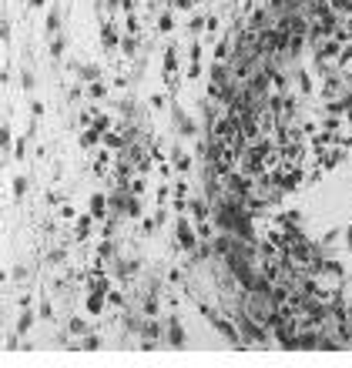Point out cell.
I'll use <instances>...</instances> for the list:
<instances>
[{
  "instance_id": "obj_43",
  "label": "cell",
  "mask_w": 352,
  "mask_h": 368,
  "mask_svg": "<svg viewBox=\"0 0 352 368\" xmlns=\"http://www.w3.org/2000/svg\"><path fill=\"white\" fill-rule=\"evenodd\" d=\"M64 201H67V198L61 195L57 188H51V191H47V195H44V205H51V208H61V205H64Z\"/></svg>"
},
{
  "instance_id": "obj_34",
  "label": "cell",
  "mask_w": 352,
  "mask_h": 368,
  "mask_svg": "<svg viewBox=\"0 0 352 368\" xmlns=\"http://www.w3.org/2000/svg\"><path fill=\"white\" fill-rule=\"evenodd\" d=\"M158 228H161V225H158V218H154V215H144L141 221H138V231H141V238H151Z\"/></svg>"
},
{
  "instance_id": "obj_36",
  "label": "cell",
  "mask_w": 352,
  "mask_h": 368,
  "mask_svg": "<svg viewBox=\"0 0 352 368\" xmlns=\"http://www.w3.org/2000/svg\"><path fill=\"white\" fill-rule=\"evenodd\" d=\"M81 98H88V91H84V81H77V84H71V87H67V94H64L67 104H77Z\"/></svg>"
},
{
  "instance_id": "obj_15",
  "label": "cell",
  "mask_w": 352,
  "mask_h": 368,
  "mask_svg": "<svg viewBox=\"0 0 352 368\" xmlns=\"http://www.w3.org/2000/svg\"><path fill=\"white\" fill-rule=\"evenodd\" d=\"M41 322V312H37V305L34 308H21V318L14 322V332L17 335H31V328Z\"/></svg>"
},
{
  "instance_id": "obj_26",
  "label": "cell",
  "mask_w": 352,
  "mask_h": 368,
  "mask_svg": "<svg viewBox=\"0 0 352 368\" xmlns=\"http://www.w3.org/2000/svg\"><path fill=\"white\" fill-rule=\"evenodd\" d=\"M27 191H31V178H27V174H14V181H11L14 201H24V198H27Z\"/></svg>"
},
{
  "instance_id": "obj_35",
  "label": "cell",
  "mask_w": 352,
  "mask_h": 368,
  "mask_svg": "<svg viewBox=\"0 0 352 368\" xmlns=\"http://www.w3.org/2000/svg\"><path fill=\"white\" fill-rule=\"evenodd\" d=\"M34 87H37V74H34L31 64H24V71H21V91H27V94H31Z\"/></svg>"
},
{
  "instance_id": "obj_25",
  "label": "cell",
  "mask_w": 352,
  "mask_h": 368,
  "mask_svg": "<svg viewBox=\"0 0 352 368\" xmlns=\"http://www.w3.org/2000/svg\"><path fill=\"white\" fill-rule=\"evenodd\" d=\"M11 278H14V285H27L31 282V268L27 265H14V268L4 271V285L11 282Z\"/></svg>"
},
{
  "instance_id": "obj_28",
  "label": "cell",
  "mask_w": 352,
  "mask_h": 368,
  "mask_svg": "<svg viewBox=\"0 0 352 368\" xmlns=\"http://www.w3.org/2000/svg\"><path fill=\"white\" fill-rule=\"evenodd\" d=\"M84 91H88V101L94 104V101H104L111 94V84H104V81H91V84H84Z\"/></svg>"
},
{
  "instance_id": "obj_46",
  "label": "cell",
  "mask_w": 352,
  "mask_h": 368,
  "mask_svg": "<svg viewBox=\"0 0 352 368\" xmlns=\"http://www.w3.org/2000/svg\"><path fill=\"white\" fill-rule=\"evenodd\" d=\"M47 114V104L44 101H31V121H41Z\"/></svg>"
},
{
  "instance_id": "obj_49",
  "label": "cell",
  "mask_w": 352,
  "mask_h": 368,
  "mask_svg": "<svg viewBox=\"0 0 352 368\" xmlns=\"http://www.w3.org/2000/svg\"><path fill=\"white\" fill-rule=\"evenodd\" d=\"M138 7H141V0H121V17H128V14H138Z\"/></svg>"
},
{
  "instance_id": "obj_55",
  "label": "cell",
  "mask_w": 352,
  "mask_h": 368,
  "mask_svg": "<svg viewBox=\"0 0 352 368\" xmlns=\"http://www.w3.org/2000/svg\"><path fill=\"white\" fill-rule=\"evenodd\" d=\"M34 158H37V161H44V158H47V148H44V144H37V151H34Z\"/></svg>"
},
{
  "instance_id": "obj_39",
  "label": "cell",
  "mask_w": 352,
  "mask_h": 368,
  "mask_svg": "<svg viewBox=\"0 0 352 368\" xmlns=\"http://www.w3.org/2000/svg\"><path fill=\"white\" fill-rule=\"evenodd\" d=\"M37 312H41V322H54V305H51V298H41V302H37Z\"/></svg>"
},
{
  "instance_id": "obj_1",
  "label": "cell",
  "mask_w": 352,
  "mask_h": 368,
  "mask_svg": "<svg viewBox=\"0 0 352 368\" xmlns=\"http://www.w3.org/2000/svg\"><path fill=\"white\" fill-rule=\"evenodd\" d=\"M111 275H114V282L134 285L144 275V258L141 255H128V251H121L118 258L111 261Z\"/></svg>"
},
{
  "instance_id": "obj_54",
  "label": "cell",
  "mask_w": 352,
  "mask_h": 368,
  "mask_svg": "<svg viewBox=\"0 0 352 368\" xmlns=\"http://www.w3.org/2000/svg\"><path fill=\"white\" fill-rule=\"evenodd\" d=\"M27 7H31V11H44L47 0H27Z\"/></svg>"
},
{
  "instance_id": "obj_3",
  "label": "cell",
  "mask_w": 352,
  "mask_h": 368,
  "mask_svg": "<svg viewBox=\"0 0 352 368\" xmlns=\"http://www.w3.org/2000/svg\"><path fill=\"white\" fill-rule=\"evenodd\" d=\"M171 231H175V241L181 245V251H191L201 241L198 225H195V218H191V215H175V221H171Z\"/></svg>"
},
{
  "instance_id": "obj_9",
  "label": "cell",
  "mask_w": 352,
  "mask_h": 368,
  "mask_svg": "<svg viewBox=\"0 0 352 368\" xmlns=\"http://www.w3.org/2000/svg\"><path fill=\"white\" fill-rule=\"evenodd\" d=\"M108 292H98V288H88V295H84V312L94 315V318H101V315L108 312Z\"/></svg>"
},
{
  "instance_id": "obj_29",
  "label": "cell",
  "mask_w": 352,
  "mask_h": 368,
  "mask_svg": "<svg viewBox=\"0 0 352 368\" xmlns=\"http://www.w3.org/2000/svg\"><path fill=\"white\" fill-rule=\"evenodd\" d=\"M14 134H11V121H4L0 124V151H4V158H11V151H14Z\"/></svg>"
},
{
  "instance_id": "obj_44",
  "label": "cell",
  "mask_w": 352,
  "mask_h": 368,
  "mask_svg": "<svg viewBox=\"0 0 352 368\" xmlns=\"http://www.w3.org/2000/svg\"><path fill=\"white\" fill-rule=\"evenodd\" d=\"M201 37H191V44H188V61H201Z\"/></svg>"
},
{
  "instance_id": "obj_20",
  "label": "cell",
  "mask_w": 352,
  "mask_h": 368,
  "mask_svg": "<svg viewBox=\"0 0 352 368\" xmlns=\"http://www.w3.org/2000/svg\"><path fill=\"white\" fill-rule=\"evenodd\" d=\"M67 31H61V34H51L47 37V54H51V61H64V54H67Z\"/></svg>"
},
{
  "instance_id": "obj_4",
  "label": "cell",
  "mask_w": 352,
  "mask_h": 368,
  "mask_svg": "<svg viewBox=\"0 0 352 368\" xmlns=\"http://www.w3.org/2000/svg\"><path fill=\"white\" fill-rule=\"evenodd\" d=\"M98 225H101V221L91 215V211H88V215H77V221L71 225V241H74V245H84V241H91L94 235H98Z\"/></svg>"
},
{
  "instance_id": "obj_11",
  "label": "cell",
  "mask_w": 352,
  "mask_h": 368,
  "mask_svg": "<svg viewBox=\"0 0 352 368\" xmlns=\"http://www.w3.org/2000/svg\"><path fill=\"white\" fill-rule=\"evenodd\" d=\"M181 67V57H178V41L168 37L165 41V54H161V74H178Z\"/></svg>"
},
{
  "instance_id": "obj_33",
  "label": "cell",
  "mask_w": 352,
  "mask_h": 368,
  "mask_svg": "<svg viewBox=\"0 0 352 368\" xmlns=\"http://www.w3.org/2000/svg\"><path fill=\"white\" fill-rule=\"evenodd\" d=\"M171 195H175V184L161 181L158 184V191H154V205H171Z\"/></svg>"
},
{
  "instance_id": "obj_50",
  "label": "cell",
  "mask_w": 352,
  "mask_h": 368,
  "mask_svg": "<svg viewBox=\"0 0 352 368\" xmlns=\"http://www.w3.org/2000/svg\"><path fill=\"white\" fill-rule=\"evenodd\" d=\"M171 211L175 215H188V198H171Z\"/></svg>"
},
{
  "instance_id": "obj_2",
  "label": "cell",
  "mask_w": 352,
  "mask_h": 368,
  "mask_svg": "<svg viewBox=\"0 0 352 368\" xmlns=\"http://www.w3.org/2000/svg\"><path fill=\"white\" fill-rule=\"evenodd\" d=\"M168 118H171L175 134H178V138H185V141H195V138H201V134H205V124L198 128V121L191 118V114H188L178 101H171V104H168Z\"/></svg>"
},
{
  "instance_id": "obj_10",
  "label": "cell",
  "mask_w": 352,
  "mask_h": 368,
  "mask_svg": "<svg viewBox=\"0 0 352 368\" xmlns=\"http://www.w3.org/2000/svg\"><path fill=\"white\" fill-rule=\"evenodd\" d=\"M114 111H118V118L121 121H141V104L131 98V94H124V98H118V104H114Z\"/></svg>"
},
{
  "instance_id": "obj_8",
  "label": "cell",
  "mask_w": 352,
  "mask_h": 368,
  "mask_svg": "<svg viewBox=\"0 0 352 368\" xmlns=\"http://www.w3.org/2000/svg\"><path fill=\"white\" fill-rule=\"evenodd\" d=\"M168 161L175 164V171H178V174H191V171H195V154H188L178 141L171 144V151H168Z\"/></svg>"
},
{
  "instance_id": "obj_19",
  "label": "cell",
  "mask_w": 352,
  "mask_h": 368,
  "mask_svg": "<svg viewBox=\"0 0 352 368\" xmlns=\"http://www.w3.org/2000/svg\"><path fill=\"white\" fill-rule=\"evenodd\" d=\"M94 251H98L104 261H114L124 248H121V238H98L94 241Z\"/></svg>"
},
{
  "instance_id": "obj_27",
  "label": "cell",
  "mask_w": 352,
  "mask_h": 368,
  "mask_svg": "<svg viewBox=\"0 0 352 368\" xmlns=\"http://www.w3.org/2000/svg\"><path fill=\"white\" fill-rule=\"evenodd\" d=\"M108 305H111V308H118V312H124V308H131V295L124 292V288H111V292H108Z\"/></svg>"
},
{
  "instance_id": "obj_30",
  "label": "cell",
  "mask_w": 352,
  "mask_h": 368,
  "mask_svg": "<svg viewBox=\"0 0 352 368\" xmlns=\"http://www.w3.org/2000/svg\"><path fill=\"white\" fill-rule=\"evenodd\" d=\"M94 128L98 131H111V128H118V118L111 114V111H94Z\"/></svg>"
},
{
  "instance_id": "obj_40",
  "label": "cell",
  "mask_w": 352,
  "mask_h": 368,
  "mask_svg": "<svg viewBox=\"0 0 352 368\" xmlns=\"http://www.w3.org/2000/svg\"><path fill=\"white\" fill-rule=\"evenodd\" d=\"M128 188H131V195H141V198L148 195V181H144V174H134Z\"/></svg>"
},
{
  "instance_id": "obj_48",
  "label": "cell",
  "mask_w": 352,
  "mask_h": 368,
  "mask_svg": "<svg viewBox=\"0 0 352 368\" xmlns=\"http://www.w3.org/2000/svg\"><path fill=\"white\" fill-rule=\"evenodd\" d=\"M148 108L165 111V108H168V98H165V94H151V98H148Z\"/></svg>"
},
{
  "instance_id": "obj_38",
  "label": "cell",
  "mask_w": 352,
  "mask_h": 368,
  "mask_svg": "<svg viewBox=\"0 0 352 368\" xmlns=\"http://www.w3.org/2000/svg\"><path fill=\"white\" fill-rule=\"evenodd\" d=\"M101 348V335L98 332H88V335L81 338V352H98Z\"/></svg>"
},
{
  "instance_id": "obj_31",
  "label": "cell",
  "mask_w": 352,
  "mask_h": 368,
  "mask_svg": "<svg viewBox=\"0 0 352 368\" xmlns=\"http://www.w3.org/2000/svg\"><path fill=\"white\" fill-rule=\"evenodd\" d=\"M121 31L124 34H138V37H144V24H141V17L138 14H128V17H121Z\"/></svg>"
},
{
  "instance_id": "obj_23",
  "label": "cell",
  "mask_w": 352,
  "mask_h": 368,
  "mask_svg": "<svg viewBox=\"0 0 352 368\" xmlns=\"http://www.w3.org/2000/svg\"><path fill=\"white\" fill-rule=\"evenodd\" d=\"M64 328H67V335L71 338H84L88 332H94V328L88 325V318H81V315H71V318L64 322Z\"/></svg>"
},
{
  "instance_id": "obj_17",
  "label": "cell",
  "mask_w": 352,
  "mask_h": 368,
  "mask_svg": "<svg viewBox=\"0 0 352 368\" xmlns=\"http://www.w3.org/2000/svg\"><path fill=\"white\" fill-rule=\"evenodd\" d=\"M342 161H346V148H342V144H332V148H326V151L319 154V164L326 171H336Z\"/></svg>"
},
{
  "instance_id": "obj_56",
  "label": "cell",
  "mask_w": 352,
  "mask_h": 368,
  "mask_svg": "<svg viewBox=\"0 0 352 368\" xmlns=\"http://www.w3.org/2000/svg\"><path fill=\"white\" fill-rule=\"evenodd\" d=\"M346 124H349V128H352V108L346 111Z\"/></svg>"
},
{
  "instance_id": "obj_53",
  "label": "cell",
  "mask_w": 352,
  "mask_h": 368,
  "mask_svg": "<svg viewBox=\"0 0 352 368\" xmlns=\"http://www.w3.org/2000/svg\"><path fill=\"white\" fill-rule=\"evenodd\" d=\"M17 308H34V295H21V298H17Z\"/></svg>"
},
{
  "instance_id": "obj_16",
  "label": "cell",
  "mask_w": 352,
  "mask_h": 368,
  "mask_svg": "<svg viewBox=\"0 0 352 368\" xmlns=\"http://www.w3.org/2000/svg\"><path fill=\"white\" fill-rule=\"evenodd\" d=\"M88 211L94 218H98V221H104V218L111 215V201H108V191H94V195L88 198Z\"/></svg>"
},
{
  "instance_id": "obj_52",
  "label": "cell",
  "mask_w": 352,
  "mask_h": 368,
  "mask_svg": "<svg viewBox=\"0 0 352 368\" xmlns=\"http://www.w3.org/2000/svg\"><path fill=\"white\" fill-rule=\"evenodd\" d=\"M336 144H342L346 151H352V131L349 134H336Z\"/></svg>"
},
{
  "instance_id": "obj_45",
  "label": "cell",
  "mask_w": 352,
  "mask_h": 368,
  "mask_svg": "<svg viewBox=\"0 0 352 368\" xmlns=\"http://www.w3.org/2000/svg\"><path fill=\"white\" fill-rule=\"evenodd\" d=\"M61 221H67V225H74V221H77V211H74V205H71V201H64V205H61Z\"/></svg>"
},
{
  "instance_id": "obj_42",
  "label": "cell",
  "mask_w": 352,
  "mask_h": 368,
  "mask_svg": "<svg viewBox=\"0 0 352 368\" xmlns=\"http://www.w3.org/2000/svg\"><path fill=\"white\" fill-rule=\"evenodd\" d=\"M11 37H14V27H11V21L4 17V21H0V44H4V47H11Z\"/></svg>"
},
{
  "instance_id": "obj_12",
  "label": "cell",
  "mask_w": 352,
  "mask_h": 368,
  "mask_svg": "<svg viewBox=\"0 0 352 368\" xmlns=\"http://www.w3.org/2000/svg\"><path fill=\"white\" fill-rule=\"evenodd\" d=\"M61 31H64V7H61V4H51V7H47V17H44V37L61 34Z\"/></svg>"
},
{
  "instance_id": "obj_21",
  "label": "cell",
  "mask_w": 352,
  "mask_h": 368,
  "mask_svg": "<svg viewBox=\"0 0 352 368\" xmlns=\"http://www.w3.org/2000/svg\"><path fill=\"white\" fill-rule=\"evenodd\" d=\"M154 27H158V34H165V37H171L178 27V11L175 7H165V11L158 14V21H154Z\"/></svg>"
},
{
  "instance_id": "obj_51",
  "label": "cell",
  "mask_w": 352,
  "mask_h": 368,
  "mask_svg": "<svg viewBox=\"0 0 352 368\" xmlns=\"http://www.w3.org/2000/svg\"><path fill=\"white\" fill-rule=\"evenodd\" d=\"M14 158H17V161H24V158H27V138H21V141L14 144Z\"/></svg>"
},
{
  "instance_id": "obj_5",
  "label": "cell",
  "mask_w": 352,
  "mask_h": 368,
  "mask_svg": "<svg viewBox=\"0 0 352 368\" xmlns=\"http://www.w3.org/2000/svg\"><path fill=\"white\" fill-rule=\"evenodd\" d=\"M67 71H71L77 81H84V84L101 81V77H104V67L94 64V61H67Z\"/></svg>"
},
{
  "instance_id": "obj_6",
  "label": "cell",
  "mask_w": 352,
  "mask_h": 368,
  "mask_svg": "<svg viewBox=\"0 0 352 368\" xmlns=\"http://www.w3.org/2000/svg\"><path fill=\"white\" fill-rule=\"evenodd\" d=\"M165 345H168V348H185V345H188L185 322H181L178 315H171V318L165 322Z\"/></svg>"
},
{
  "instance_id": "obj_47",
  "label": "cell",
  "mask_w": 352,
  "mask_h": 368,
  "mask_svg": "<svg viewBox=\"0 0 352 368\" xmlns=\"http://www.w3.org/2000/svg\"><path fill=\"white\" fill-rule=\"evenodd\" d=\"M175 198H191V184H188L185 178H178L175 181Z\"/></svg>"
},
{
  "instance_id": "obj_18",
  "label": "cell",
  "mask_w": 352,
  "mask_h": 368,
  "mask_svg": "<svg viewBox=\"0 0 352 368\" xmlns=\"http://www.w3.org/2000/svg\"><path fill=\"white\" fill-rule=\"evenodd\" d=\"M141 338H151V342H165V322H161V315H158V318H148V315H144Z\"/></svg>"
},
{
  "instance_id": "obj_57",
  "label": "cell",
  "mask_w": 352,
  "mask_h": 368,
  "mask_svg": "<svg viewBox=\"0 0 352 368\" xmlns=\"http://www.w3.org/2000/svg\"><path fill=\"white\" fill-rule=\"evenodd\" d=\"M349 161H352V158H349Z\"/></svg>"
},
{
  "instance_id": "obj_7",
  "label": "cell",
  "mask_w": 352,
  "mask_h": 368,
  "mask_svg": "<svg viewBox=\"0 0 352 368\" xmlns=\"http://www.w3.org/2000/svg\"><path fill=\"white\" fill-rule=\"evenodd\" d=\"M292 71H296V94H298V98H312V94L319 91V84H316V77H312V67L296 64Z\"/></svg>"
},
{
  "instance_id": "obj_22",
  "label": "cell",
  "mask_w": 352,
  "mask_h": 368,
  "mask_svg": "<svg viewBox=\"0 0 352 368\" xmlns=\"http://www.w3.org/2000/svg\"><path fill=\"white\" fill-rule=\"evenodd\" d=\"M67 261H71V248H67V245H54V248L41 258V265H44V268H57V265H67Z\"/></svg>"
},
{
  "instance_id": "obj_37",
  "label": "cell",
  "mask_w": 352,
  "mask_h": 368,
  "mask_svg": "<svg viewBox=\"0 0 352 368\" xmlns=\"http://www.w3.org/2000/svg\"><path fill=\"white\" fill-rule=\"evenodd\" d=\"M185 77H188V81H201V77H208V71L201 67V61H188Z\"/></svg>"
},
{
  "instance_id": "obj_32",
  "label": "cell",
  "mask_w": 352,
  "mask_h": 368,
  "mask_svg": "<svg viewBox=\"0 0 352 368\" xmlns=\"http://www.w3.org/2000/svg\"><path fill=\"white\" fill-rule=\"evenodd\" d=\"M124 215H128V221H141V218H144L141 195H131V201H128V208H124Z\"/></svg>"
},
{
  "instance_id": "obj_24",
  "label": "cell",
  "mask_w": 352,
  "mask_h": 368,
  "mask_svg": "<svg viewBox=\"0 0 352 368\" xmlns=\"http://www.w3.org/2000/svg\"><path fill=\"white\" fill-rule=\"evenodd\" d=\"M205 24H208V14H205V11H191V17H188V24H185V31L191 34V37H201Z\"/></svg>"
},
{
  "instance_id": "obj_14",
  "label": "cell",
  "mask_w": 352,
  "mask_h": 368,
  "mask_svg": "<svg viewBox=\"0 0 352 368\" xmlns=\"http://www.w3.org/2000/svg\"><path fill=\"white\" fill-rule=\"evenodd\" d=\"M101 144H104V131H98V128H84L81 131V138H77V148L81 151H98Z\"/></svg>"
},
{
  "instance_id": "obj_41",
  "label": "cell",
  "mask_w": 352,
  "mask_h": 368,
  "mask_svg": "<svg viewBox=\"0 0 352 368\" xmlns=\"http://www.w3.org/2000/svg\"><path fill=\"white\" fill-rule=\"evenodd\" d=\"M339 238H342V231H339V228H329V231H326V235L319 238V245H322V248H332V245H336Z\"/></svg>"
},
{
  "instance_id": "obj_13",
  "label": "cell",
  "mask_w": 352,
  "mask_h": 368,
  "mask_svg": "<svg viewBox=\"0 0 352 368\" xmlns=\"http://www.w3.org/2000/svg\"><path fill=\"white\" fill-rule=\"evenodd\" d=\"M188 215L195 218V221H208L211 218V201L205 195H191L188 198Z\"/></svg>"
}]
</instances>
